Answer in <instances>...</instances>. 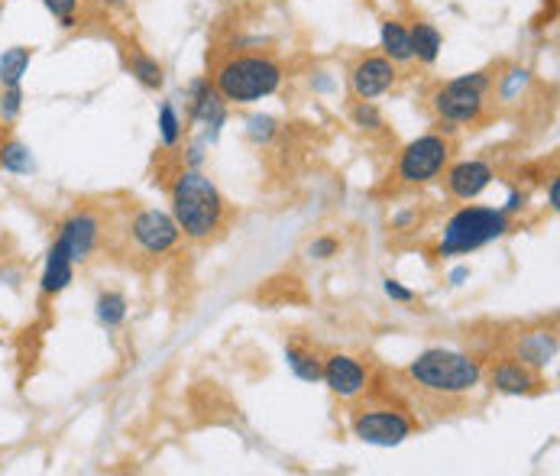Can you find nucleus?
Segmentation results:
<instances>
[{"label":"nucleus","instance_id":"f257e3e1","mask_svg":"<svg viewBox=\"0 0 560 476\" xmlns=\"http://www.w3.org/2000/svg\"><path fill=\"white\" fill-rule=\"evenodd\" d=\"M172 217L185 237L208 240L221 227L224 198L204 172L185 169L172 185Z\"/></svg>","mask_w":560,"mask_h":476},{"label":"nucleus","instance_id":"f03ea898","mask_svg":"<svg viewBox=\"0 0 560 476\" xmlns=\"http://www.w3.org/2000/svg\"><path fill=\"white\" fill-rule=\"evenodd\" d=\"M408 376H412V383L418 389L431 392V396L450 399V396H467V392L480 386L483 370L473 357H467V353L434 347L412 360Z\"/></svg>","mask_w":560,"mask_h":476},{"label":"nucleus","instance_id":"7ed1b4c3","mask_svg":"<svg viewBox=\"0 0 560 476\" xmlns=\"http://www.w3.org/2000/svg\"><path fill=\"white\" fill-rule=\"evenodd\" d=\"M282 85V68L269 56H234L214 75V91L230 104H253L276 94Z\"/></svg>","mask_w":560,"mask_h":476},{"label":"nucleus","instance_id":"20e7f679","mask_svg":"<svg viewBox=\"0 0 560 476\" xmlns=\"http://www.w3.org/2000/svg\"><path fill=\"white\" fill-rule=\"evenodd\" d=\"M509 230H512V221L502 208H476V204H467V208H460L444 224L437 253L441 256L476 253V250H483L486 243L502 240Z\"/></svg>","mask_w":560,"mask_h":476},{"label":"nucleus","instance_id":"39448f33","mask_svg":"<svg viewBox=\"0 0 560 476\" xmlns=\"http://www.w3.org/2000/svg\"><path fill=\"white\" fill-rule=\"evenodd\" d=\"M493 78L486 72H473V75H460L454 81H447L444 88H437L434 94V111L447 124H476L483 117V98Z\"/></svg>","mask_w":560,"mask_h":476},{"label":"nucleus","instance_id":"423d86ee","mask_svg":"<svg viewBox=\"0 0 560 476\" xmlns=\"http://www.w3.org/2000/svg\"><path fill=\"white\" fill-rule=\"evenodd\" d=\"M450 159V140L437 133H425L412 140L399 156V179L405 185H425L444 172Z\"/></svg>","mask_w":560,"mask_h":476},{"label":"nucleus","instance_id":"0eeeda50","mask_svg":"<svg viewBox=\"0 0 560 476\" xmlns=\"http://www.w3.org/2000/svg\"><path fill=\"white\" fill-rule=\"evenodd\" d=\"M412 418L395 408H363L353 415V434L373 447H399L412 438Z\"/></svg>","mask_w":560,"mask_h":476},{"label":"nucleus","instance_id":"6e6552de","mask_svg":"<svg viewBox=\"0 0 560 476\" xmlns=\"http://www.w3.org/2000/svg\"><path fill=\"white\" fill-rule=\"evenodd\" d=\"M130 234H133L136 247H140L143 253L162 256L179 243L182 230H179V224H175V217L166 214V211H140L133 217Z\"/></svg>","mask_w":560,"mask_h":476},{"label":"nucleus","instance_id":"1a4fd4ad","mask_svg":"<svg viewBox=\"0 0 560 476\" xmlns=\"http://www.w3.org/2000/svg\"><path fill=\"white\" fill-rule=\"evenodd\" d=\"M321 379L331 386L334 396L340 399H357L360 392H366V383H370V373L357 357H347V353H334L327 357L321 366Z\"/></svg>","mask_w":560,"mask_h":476},{"label":"nucleus","instance_id":"9d476101","mask_svg":"<svg viewBox=\"0 0 560 476\" xmlns=\"http://www.w3.org/2000/svg\"><path fill=\"white\" fill-rule=\"evenodd\" d=\"M98 234H101V221L91 211H78L59 227V243L65 247V253L72 256V263H85L88 256L98 247Z\"/></svg>","mask_w":560,"mask_h":476},{"label":"nucleus","instance_id":"9b49d317","mask_svg":"<svg viewBox=\"0 0 560 476\" xmlns=\"http://www.w3.org/2000/svg\"><path fill=\"white\" fill-rule=\"evenodd\" d=\"M395 85V62L386 56H366L357 62L350 75V88L360 101H373Z\"/></svg>","mask_w":560,"mask_h":476},{"label":"nucleus","instance_id":"f8f14e48","mask_svg":"<svg viewBox=\"0 0 560 476\" xmlns=\"http://www.w3.org/2000/svg\"><path fill=\"white\" fill-rule=\"evenodd\" d=\"M493 179H496V172L489 162L467 159V162H457V166L447 172V192L460 201H473L493 185Z\"/></svg>","mask_w":560,"mask_h":476},{"label":"nucleus","instance_id":"ddd939ff","mask_svg":"<svg viewBox=\"0 0 560 476\" xmlns=\"http://www.w3.org/2000/svg\"><path fill=\"white\" fill-rule=\"evenodd\" d=\"M191 120L208 127L211 136H217V130L224 124V98L201 78L191 81Z\"/></svg>","mask_w":560,"mask_h":476},{"label":"nucleus","instance_id":"4468645a","mask_svg":"<svg viewBox=\"0 0 560 476\" xmlns=\"http://www.w3.org/2000/svg\"><path fill=\"white\" fill-rule=\"evenodd\" d=\"M75 279V263L72 256L65 253V247L56 240L46 253V266H43V279H39V292L43 295H62Z\"/></svg>","mask_w":560,"mask_h":476},{"label":"nucleus","instance_id":"2eb2a0df","mask_svg":"<svg viewBox=\"0 0 560 476\" xmlns=\"http://www.w3.org/2000/svg\"><path fill=\"white\" fill-rule=\"evenodd\" d=\"M538 376L531 373V366L512 360H502L496 370H493V389L502 392V396H531V392H538Z\"/></svg>","mask_w":560,"mask_h":476},{"label":"nucleus","instance_id":"dca6fc26","mask_svg":"<svg viewBox=\"0 0 560 476\" xmlns=\"http://www.w3.org/2000/svg\"><path fill=\"white\" fill-rule=\"evenodd\" d=\"M557 357V337L551 331H528L515 340V360L531 366V370H541Z\"/></svg>","mask_w":560,"mask_h":476},{"label":"nucleus","instance_id":"f3484780","mask_svg":"<svg viewBox=\"0 0 560 476\" xmlns=\"http://www.w3.org/2000/svg\"><path fill=\"white\" fill-rule=\"evenodd\" d=\"M382 39V52H386L389 62H412L415 52H412V30H405L399 20H386L379 30Z\"/></svg>","mask_w":560,"mask_h":476},{"label":"nucleus","instance_id":"a211bd4d","mask_svg":"<svg viewBox=\"0 0 560 476\" xmlns=\"http://www.w3.org/2000/svg\"><path fill=\"white\" fill-rule=\"evenodd\" d=\"M33 62V49L30 46H10L0 56V88H17L23 85L26 68Z\"/></svg>","mask_w":560,"mask_h":476},{"label":"nucleus","instance_id":"6ab92c4d","mask_svg":"<svg viewBox=\"0 0 560 476\" xmlns=\"http://www.w3.org/2000/svg\"><path fill=\"white\" fill-rule=\"evenodd\" d=\"M441 46H444V36L434 23H418L412 30V52L418 62L434 65L437 56H441Z\"/></svg>","mask_w":560,"mask_h":476},{"label":"nucleus","instance_id":"aec40b11","mask_svg":"<svg viewBox=\"0 0 560 476\" xmlns=\"http://www.w3.org/2000/svg\"><path fill=\"white\" fill-rule=\"evenodd\" d=\"M285 363H289V370L298 376V379H305V383H318L321 379V357L318 353H311L305 347H285Z\"/></svg>","mask_w":560,"mask_h":476},{"label":"nucleus","instance_id":"412c9836","mask_svg":"<svg viewBox=\"0 0 560 476\" xmlns=\"http://www.w3.org/2000/svg\"><path fill=\"white\" fill-rule=\"evenodd\" d=\"M0 169L13 172V175L33 172V153H30V146L20 143V140H4V143H0Z\"/></svg>","mask_w":560,"mask_h":476},{"label":"nucleus","instance_id":"4be33fe9","mask_svg":"<svg viewBox=\"0 0 560 476\" xmlns=\"http://www.w3.org/2000/svg\"><path fill=\"white\" fill-rule=\"evenodd\" d=\"M94 315H98L104 328H120L127 321V298L120 292H101L98 305H94Z\"/></svg>","mask_w":560,"mask_h":476},{"label":"nucleus","instance_id":"5701e85b","mask_svg":"<svg viewBox=\"0 0 560 476\" xmlns=\"http://www.w3.org/2000/svg\"><path fill=\"white\" fill-rule=\"evenodd\" d=\"M130 72H133V78L140 81L143 88H162V81H166V75H162V65L156 59H149L146 52H133V56H130Z\"/></svg>","mask_w":560,"mask_h":476},{"label":"nucleus","instance_id":"b1692460","mask_svg":"<svg viewBox=\"0 0 560 476\" xmlns=\"http://www.w3.org/2000/svg\"><path fill=\"white\" fill-rule=\"evenodd\" d=\"M159 140H162V146H175L182 140V117H179V111H175L172 101L159 107Z\"/></svg>","mask_w":560,"mask_h":476},{"label":"nucleus","instance_id":"393cba45","mask_svg":"<svg viewBox=\"0 0 560 476\" xmlns=\"http://www.w3.org/2000/svg\"><path fill=\"white\" fill-rule=\"evenodd\" d=\"M43 7L56 17L59 26H65V30H72V26L78 23L75 20V10H78V0H43Z\"/></svg>","mask_w":560,"mask_h":476},{"label":"nucleus","instance_id":"a878e982","mask_svg":"<svg viewBox=\"0 0 560 476\" xmlns=\"http://www.w3.org/2000/svg\"><path fill=\"white\" fill-rule=\"evenodd\" d=\"M353 124L363 127V130H382V114L373 107V101H360L353 107Z\"/></svg>","mask_w":560,"mask_h":476},{"label":"nucleus","instance_id":"bb28decb","mask_svg":"<svg viewBox=\"0 0 560 476\" xmlns=\"http://www.w3.org/2000/svg\"><path fill=\"white\" fill-rule=\"evenodd\" d=\"M20 107H23V88L20 85L17 88H4V94H0V117L10 124V120H17Z\"/></svg>","mask_w":560,"mask_h":476},{"label":"nucleus","instance_id":"cd10ccee","mask_svg":"<svg viewBox=\"0 0 560 476\" xmlns=\"http://www.w3.org/2000/svg\"><path fill=\"white\" fill-rule=\"evenodd\" d=\"M525 88H528V72H525V68H512V72L502 78V98L505 101H515Z\"/></svg>","mask_w":560,"mask_h":476},{"label":"nucleus","instance_id":"c85d7f7f","mask_svg":"<svg viewBox=\"0 0 560 476\" xmlns=\"http://www.w3.org/2000/svg\"><path fill=\"white\" fill-rule=\"evenodd\" d=\"M250 140L253 143H269L272 136H276V120L272 117H266V114H256V117H250Z\"/></svg>","mask_w":560,"mask_h":476},{"label":"nucleus","instance_id":"c756f323","mask_svg":"<svg viewBox=\"0 0 560 476\" xmlns=\"http://www.w3.org/2000/svg\"><path fill=\"white\" fill-rule=\"evenodd\" d=\"M337 250H340V243L334 237H318V240L308 243L311 260H331V256H337Z\"/></svg>","mask_w":560,"mask_h":476},{"label":"nucleus","instance_id":"7c9ffc66","mask_svg":"<svg viewBox=\"0 0 560 476\" xmlns=\"http://www.w3.org/2000/svg\"><path fill=\"white\" fill-rule=\"evenodd\" d=\"M382 289H386V295L392 298V302H399V305H412L415 302V292L405 289L399 279H386V282H382Z\"/></svg>","mask_w":560,"mask_h":476},{"label":"nucleus","instance_id":"2f4dec72","mask_svg":"<svg viewBox=\"0 0 560 476\" xmlns=\"http://www.w3.org/2000/svg\"><path fill=\"white\" fill-rule=\"evenodd\" d=\"M522 204H525V195L522 192H509V201H505V214H515V211H522Z\"/></svg>","mask_w":560,"mask_h":476},{"label":"nucleus","instance_id":"473e14b6","mask_svg":"<svg viewBox=\"0 0 560 476\" xmlns=\"http://www.w3.org/2000/svg\"><path fill=\"white\" fill-rule=\"evenodd\" d=\"M548 204L554 211L560 208V182L557 179H551V185H548Z\"/></svg>","mask_w":560,"mask_h":476},{"label":"nucleus","instance_id":"72a5a7b5","mask_svg":"<svg viewBox=\"0 0 560 476\" xmlns=\"http://www.w3.org/2000/svg\"><path fill=\"white\" fill-rule=\"evenodd\" d=\"M415 217H418L415 211H405V214H395V217H392V224H395V227H399V230H405L408 224H412V221H415Z\"/></svg>","mask_w":560,"mask_h":476},{"label":"nucleus","instance_id":"f704fd0d","mask_svg":"<svg viewBox=\"0 0 560 476\" xmlns=\"http://www.w3.org/2000/svg\"><path fill=\"white\" fill-rule=\"evenodd\" d=\"M463 279H470V269L467 266H457L454 272H450V282H454V285H460Z\"/></svg>","mask_w":560,"mask_h":476},{"label":"nucleus","instance_id":"c9c22d12","mask_svg":"<svg viewBox=\"0 0 560 476\" xmlns=\"http://www.w3.org/2000/svg\"><path fill=\"white\" fill-rule=\"evenodd\" d=\"M0 17H4V7H0Z\"/></svg>","mask_w":560,"mask_h":476}]
</instances>
